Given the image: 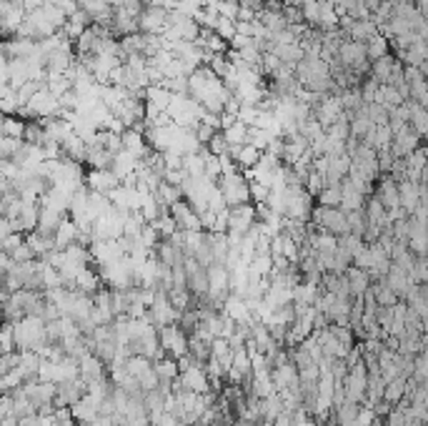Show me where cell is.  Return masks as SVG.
Listing matches in <instances>:
<instances>
[{
    "label": "cell",
    "instance_id": "obj_1",
    "mask_svg": "<svg viewBox=\"0 0 428 426\" xmlns=\"http://www.w3.org/2000/svg\"><path fill=\"white\" fill-rule=\"evenodd\" d=\"M13 338L18 351H38L45 341V321L40 316H23L13 324Z\"/></svg>",
    "mask_w": 428,
    "mask_h": 426
},
{
    "label": "cell",
    "instance_id": "obj_2",
    "mask_svg": "<svg viewBox=\"0 0 428 426\" xmlns=\"http://www.w3.org/2000/svg\"><path fill=\"white\" fill-rule=\"evenodd\" d=\"M220 196H223L225 206H241V203H251V189H248V178L246 173L236 171V173H223V176L215 181Z\"/></svg>",
    "mask_w": 428,
    "mask_h": 426
},
{
    "label": "cell",
    "instance_id": "obj_3",
    "mask_svg": "<svg viewBox=\"0 0 428 426\" xmlns=\"http://www.w3.org/2000/svg\"><path fill=\"white\" fill-rule=\"evenodd\" d=\"M311 223L319 231H326L331 236H343L348 231V221H346V211L343 208H328V206H319V208L311 211Z\"/></svg>",
    "mask_w": 428,
    "mask_h": 426
},
{
    "label": "cell",
    "instance_id": "obj_4",
    "mask_svg": "<svg viewBox=\"0 0 428 426\" xmlns=\"http://www.w3.org/2000/svg\"><path fill=\"white\" fill-rule=\"evenodd\" d=\"M366 389H368V369L361 359L356 366H351V369L346 371V377H343V401L361 406L363 401H366Z\"/></svg>",
    "mask_w": 428,
    "mask_h": 426
},
{
    "label": "cell",
    "instance_id": "obj_5",
    "mask_svg": "<svg viewBox=\"0 0 428 426\" xmlns=\"http://www.w3.org/2000/svg\"><path fill=\"white\" fill-rule=\"evenodd\" d=\"M158 341H160V351H168L170 359H183L188 356V333L183 331L178 324H168V326L158 329Z\"/></svg>",
    "mask_w": 428,
    "mask_h": 426
},
{
    "label": "cell",
    "instance_id": "obj_6",
    "mask_svg": "<svg viewBox=\"0 0 428 426\" xmlns=\"http://www.w3.org/2000/svg\"><path fill=\"white\" fill-rule=\"evenodd\" d=\"M253 226H256V206L253 203H241L228 208V228H225V236L243 238Z\"/></svg>",
    "mask_w": 428,
    "mask_h": 426
},
{
    "label": "cell",
    "instance_id": "obj_7",
    "mask_svg": "<svg viewBox=\"0 0 428 426\" xmlns=\"http://www.w3.org/2000/svg\"><path fill=\"white\" fill-rule=\"evenodd\" d=\"M148 314H150V324H153L155 329L168 326V324H178V316H181L168 301V294L160 291V288L153 291V301H150L148 306Z\"/></svg>",
    "mask_w": 428,
    "mask_h": 426
},
{
    "label": "cell",
    "instance_id": "obj_8",
    "mask_svg": "<svg viewBox=\"0 0 428 426\" xmlns=\"http://www.w3.org/2000/svg\"><path fill=\"white\" fill-rule=\"evenodd\" d=\"M168 28V8L165 6H145L138 16V30L148 35H163Z\"/></svg>",
    "mask_w": 428,
    "mask_h": 426
},
{
    "label": "cell",
    "instance_id": "obj_9",
    "mask_svg": "<svg viewBox=\"0 0 428 426\" xmlns=\"http://www.w3.org/2000/svg\"><path fill=\"white\" fill-rule=\"evenodd\" d=\"M168 211H170V218L176 221L178 231H203V228H201V221H198V213L193 211V206L188 203L186 199L176 201Z\"/></svg>",
    "mask_w": 428,
    "mask_h": 426
},
{
    "label": "cell",
    "instance_id": "obj_10",
    "mask_svg": "<svg viewBox=\"0 0 428 426\" xmlns=\"http://www.w3.org/2000/svg\"><path fill=\"white\" fill-rule=\"evenodd\" d=\"M83 183H85V189H88L90 194H100V196H108L110 191L121 186V181H118L108 168H90V173L85 176Z\"/></svg>",
    "mask_w": 428,
    "mask_h": 426
},
{
    "label": "cell",
    "instance_id": "obj_11",
    "mask_svg": "<svg viewBox=\"0 0 428 426\" xmlns=\"http://www.w3.org/2000/svg\"><path fill=\"white\" fill-rule=\"evenodd\" d=\"M223 314L228 316V319H233L236 324H256L253 321V316H251V311H248V304H246V299L243 296H238V294H231V296H225L223 299Z\"/></svg>",
    "mask_w": 428,
    "mask_h": 426
},
{
    "label": "cell",
    "instance_id": "obj_12",
    "mask_svg": "<svg viewBox=\"0 0 428 426\" xmlns=\"http://www.w3.org/2000/svg\"><path fill=\"white\" fill-rule=\"evenodd\" d=\"M73 288L76 291H81V294H98L100 288H103V281H100V273L93 271V268H88V266H83L81 271L76 273V278H73Z\"/></svg>",
    "mask_w": 428,
    "mask_h": 426
},
{
    "label": "cell",
    "instance_id": "obj_13",
    "mask_svg": "<svg viewBox=\"0 0 428 426\" xmlns=\"http://www.w3.org/2000/svg\"><path fill=\"white\" fill-rule=\"evenodd\" d=\"M78 374H81V379H85V381L105 379V364L93 351H88V354H83L81 359H78Z\"/></svg>",
    "mask_w": 428,
    "mask_h": 426
},
{
    "label": "cell",
    "instance_id": "obj_14",
    "mask_svg": "<svg viewBox=\"0 0 428 426\" xmlns=\"http://www.w3.org/2000/svg\"><path fill=\"white\" fill-rule=\"evenodd\" d=\"M343 278H346L348 283V291H351L353 299H358V296H363L371 288V278H368L366 271H361V268H356V266H348L346 271H343Z\"/></svg>",
    "mask_w": 428,
    "mask_h": 426
},
{
    "label": "cell",
    "instance_id": "obj_15",
    "mask_svg": "<svg viewBox=\"0 0 428 426\" xmlns=\"http://www.w3.org/2000/svg\"><path fill=\"white\" fill-rule=\"evenodd\" d=\"M363 203H366V196H363L348 178H343V181H340V208L358 211L363 208Z\"/></svg>",
    "mask_w": 428,
    "mask_h": 426
},
{
    "label": "cell",
    "instance_id": "obj_16",
    "mask_svg": "<svg viewBox=\"0 0 428 426\" xmlns=\"http://www.w3.org/2000/svg\"><path fill=\"white\" fill-rule=\"evenodd\" d=\"M76 241H78V226L71 218H63L61 226L55 228L53 233V251H63L66 246L76 244Z\"/></svg>",
    "mask_w": 428,
    "mask_h": 426
},
{
    "label": "cell",
    "instance_id": "obj_17",
    "mask_svg": "<svg viewBox=\"0 0 428 426\" xmlns=\"http://www.w3.org/2000/svg\"><path fill=\"white\" fill-rule=\"evenodd\" d=\"M63 218H66V216H61V213H55V211H50V208H43V206H38V223H35V231H38L40 236L53 238L55 228L61 226Z\"/></svg>",
    "mask_w": 428,
    "mask_h": 426
},
{
    "label": "cell",
    "instance_id": "obj_18",
    "mask_svg": "<svg viewBox=\"0 0 428 426\" xmlns=\"http://www.w3.org/2000/svg\"><path fill=\"white\" fill-rule=\"evenodd\" d=\"M38 366H40V356L35 354V351H18L16 371L23 377V381H30V379H35V374H38Z\"/></svg>",
    "mask_w": 428,
    "mask_h": 426
},
{
    "label": "cell",
    "instance_id": "obj_19",
    "mask_svg": "<svg viewBox=\"0 0 428 426\" xmlns=\"http://www.w3.org/2000/svg\"><path fill=\"white\" fill-rule=\"evenodd\" d=\"M220 133H223L225 143H228V148H236V146H243L248 143V126L241 121H233L228 123L225 128H220Z\"/></svg>",
    "mask_w": 428,
    "mask_h": 426
},
{
    "label": "cell",
    "instance_id": "obj_20",
    "mask_svg": "<svg viewBox=\"0 0 428 426\" xmlns=\"http://www.w3.org/2000/svg\"><path fill=\"white\" fill-rule=\"evenodd\" d=\"M233 346L225 338H213L210 341V356H213L215 361H218L220 366H223V371L231 369V361H233Z\"/></svg>",
    "mask_w": 428,
    "mask_h": 426
},
{
    "label": "cell",
    "instance_id": "obj_21",
    "mask_svg": "<svg viewBox=\"0 0 428 426\" xmlns=\"http://www.w3.org/2000/svg\"><path fill=\"white\" fill-rule=\"evenodd\" d=\"M363 45H366V58H368V63H374V61H379V58L388 56V48H391L388 38H386L384 33H376L374 38H368Z\"/></svg>",
    "mask_w": 428,
    "mask_h": 426
},
{
    "label": "cell",
    "instance_id": "obj_22",
    "mask_svg": "<svg viewBox=\"0 0 428 426\" xmlns=\"http://www.w3.org/2000/svg\"><path fill=\"white\" fill-rule=\"evenodd\" d=\"M368 291H371V294H374V301H376V306H396L398 304V296L393 294V291H391L388 286H386L384 281H376L374 286L368 288Z\"/></svg>",
    "mask_w": 428,
    "mask_h": 426
},
{
    "label": "cell",
    "instance_id": "obj_23",
    "mask_svg": "<svg viewBox=\"0 0 428 426\" xmlns=\"http://www.w3.org/2000/svg\"><path fill=\"white\" fill-rule=\"evenodd\" d=\"M319 206H328V208H340V186H323L319 191Z\"/></svg>",
    "mask_w": 428,
    "mask_h": 426
},
{
    "label": "cell",
    "instance_id": "obj_24",
    "mask_svg": "<svg viewBox=\"0 0 428 426\" xmlns=\"http://www.w3.org/2000/svg\"><path fill=\"white\" fill-rule=\"evenodd\" d=\"M18 146H20V141L8 138V136L0 133V161H3V158H13V153H16Z\"/></svg>",
    "mask_w": 428,
    "mask_h": 426
},
{
    "label": "cell",
    "instance_id": "obj_25",
    "mask_svg": "<svg viewBox=\"0 0 428 426\" xmlns=\"http://www.w3.org/2000/svg\"><path fill=\"white\" fill-rule=\"evenodd\" d=\"M11 414V394H0V426L6 424V419Z\"/></svg>",
    "mask_w": 428,
    "mask_h": 426
},
{
    "label": "cell",
    "instance_id": "obj_26",
    "mask_svg": "<svg viewBox=\"0 0 428 426\" xmlns=\"http://www.w3.org/2000/svg\"><path fill=\"white\" fill-rule=\"evenodd\" d=\"M11 266H13V259L6 254V251H0V278L6 276V273H8V268H11Z\"/></svg>",
    "mask_w": 428,
    "mask_h": 426
},
{
    "label": "cell",
    "instance_id": "obj_27",
    "mask_svg": "<svg viewBox=\"0 0 428 426\" xmlns=\"http://www.w3.org/2000/svg\"><path fill=\"white\" fill-rule=\"evenodd\" d=\"M13 231H16V228H13V223L8 221V218H3V216H0V241H3V238H8V236H11Z\"/></svg>",
    "mask_w": 428,
    "mask_h": 426
}]
</instances>
